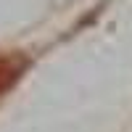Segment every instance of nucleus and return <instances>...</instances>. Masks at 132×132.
Here are the masks:
<instances>
[{"label":"nucleus","instance_id":"nucleus-1","mask_svg":"<svg viewBox=\"0 0 132 132\" xmlns=\"http://www.w3.org/2000/svg\"><path fill=\"white\" fill-rule=\"evenodd\" d=\"M16 77H19V69H16V63L5 58V56H0V93L5 90V87H11L16 82Z\"/></svg>","mask_w":132,"mask_h":132}]
</instances>
